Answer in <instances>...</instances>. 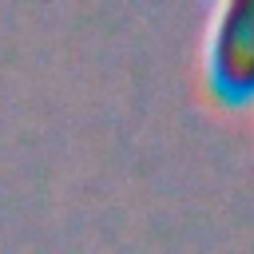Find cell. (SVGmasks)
<instances>
[{"mask_svg": "<svg viewBox=\"0 0 254 254\" xmlns=\"http://www.w3.org/2000/svg\"><path fill=\"white\" fill-rule=\"evenodd\" d=\"M206 67L222 99L254 95V0H230L218 8L206 48Z\"/></svg>", "mask_w": 254, "mask_h": 254, "instance_id": "cell-1", "label": "cell"}]
</instances>
